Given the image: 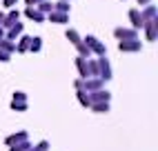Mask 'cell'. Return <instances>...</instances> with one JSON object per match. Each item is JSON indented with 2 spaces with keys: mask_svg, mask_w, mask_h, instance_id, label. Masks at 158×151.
Wrapping results in <instances>:
<instances>
[{
  "mask_svg": "<svg viewBox=\"0 0 158 151\" xmlns=\"http://www.w3.org/2000/svg\"><path fill=\"white\" fill-rule=\"evenodd\" d=\"M78 100H80V104H82V107H89V104H91V100H89V96H85L82 91L78 93Z\"/></svg>",
  "mask_w": 158,
  "mask_h": 151,
  "instance_id": "277c9868",
  "label": "cell"
},
{
  "mask_svg": "<svg viewBox=\"0 0 158 151\" xmlns=\"http://www.w3.org/2000/svg\"><path fill=\"white\" fill-rule=\"evenodd\" d=\"M47 147H49V142H47V140H43V142L38 145V149H36V151H47Z\"/></svg>",
  "mask_w": 158,
  "mask_h": 151,
  "instance_id": "52a82bcc",
  "label": "cell"
},
{
  "mask_svg": "<svg viewBox=\"0 0 158 151\" xmlns=\"http://www.w3.org/2000/svg\"><path fill=\"white\" fill-rule=\"evenodd\" d=\"M25 140H27V133L20 131V133H16V136H9V138H7V145H18V142H25Z\"/></svg>",
  "mask_w": 158,
  "mask_h": 151,
  "instance_id": "6da1fadb",
  "label": "cell"
},
{
  "mask_svg": "<svg viewBox=\"0 0 158 151\" xmlns=\"http://www.w3.org/2000/svg\"><path fill=\"white\" fill-rule=\"evenodd\" d=\"M107 109H109L107 102H96V104H94V111H98V113H105Z\"/></svg>",
  "mask_w": 158,
  "mask_h": 151,
  "instance_id": "3957f363",
  "label": "cell"
},
{
  "mask_svg": "<svg viewBox=\"0 0 158 151\" xmlns=\"http://www.w3.org/2000/svg\"><path fill=\"white\" fill-rule=\"evenodd\" d=\"M9 151H29V142H20V145H16V147H11Z\"/></svg>",
  "mask_w": 158,
  "mask_h": 151,
  "instance_id": "5b68a950",
  "label": "cell"
},
{
  "mask_svg": "<svg viewBox=\"0 0 158 151\" xmlns=\"http://www.w3.org/2000/svg\"><path fill=\"white\" fill-rule=\"evenodd\" d=\"M11 107H14L16 111H25V109H27V104H25V102H18V100H14V102H11Z\"/></svg>",
  "mask_w": 158,
  "mask_h": 151,
  "instance_id": "8992f818",
  "label": "cell"
},
{
  "mask_svg": "<svg viewBox=\"0 0 158 151\" xmlns=\"http://www.w3.org/2000/svg\"><path fill=\"white\" fill-rule=\"evenodd\" d=\"M89 100H94V102H107L109 100V93L107 91H98V93H94Z\"/></svg>",
  "mask_w": 158,
  "mask_h": 151,
  "instance_id": "7a4b0ae2",
  "label": "cell"
}]
</instances>
